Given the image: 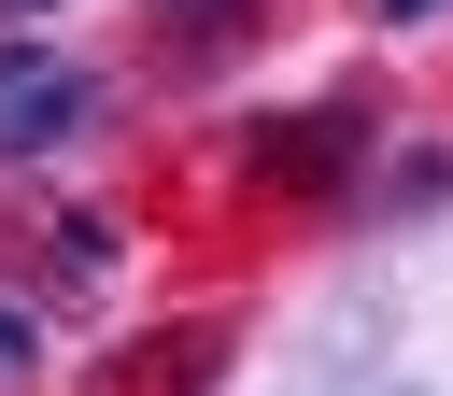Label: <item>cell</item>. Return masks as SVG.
I'll return each mask as SVG.
<instances>
[{
  "label": "cell",
  "mask_w": 453,
  "mask_h": 396,
  "mask_svg": "<svg viewBox=\"0 0 453 396\" xmlns=\"http://www.w3.org/2000/svg\"><path fill=\"white\" fill-rule=\"evenodd\" d=\"M241 156H255V184H297V198H326L354 156H368V99H311V113H255L241 127Z\"/></svg>",
  "instance_id": "obj_1"
},
{
  "label": "cell",
  "mask_w": 453,
  "mask_h": 396,
  "mask_svg": "<svg viewBox=\"0 0 453 396\" xmlns=\"http://www.w3.org/2000/svg\"><path fill=\"white\" fill-rule=\"evenodd\" d=\"M71 127H99V85L42 42H0V156H57Z\"/></svg>",
  "instance_id": "obj_2"
},
{
  "label": "cell",
  "mask_w": 453,
  "mask_h": 396,
  "mask_svg": "<svg viewBox=\"0 0 453 396\" xmlns=\"http://www.w3.org/2000/svg\"><path fill=\"white\" fill-rule=\"evenodd\" d=\"M226 368V311H184V325H156V339H127L113 368H99V396H198Z\"/></svg>",
  "instance_id": "obj_3"
},
{
  "label": "cell",
  "mask_w": 453,
  "mask_h": 396,
  "mask_svg": "<svg viewBox=\"0 0 453 396\" xmlns=\"http://www.w3.org/2000/svg\"><path fill=\"white\" fill-rule=\"evenodd\" d=\"M42 255H57V283H71V297H85V283H99V269H113V226H99V212H71V226H57V240H42Z\"/></svg>",
  "instance_id": "obj_4"
},
{
  "label": "cell",
  "mask_w": 453,
  "mask_h": 396,
  "mask_svg": "<svg viewBox=\"0 0 453 396\" xmlns=\"http://www.w3.org/2000/svg\"><path fill=\"white\" fill-rule=\"evenodd\" d=\"M42 382V339H28V311H0V396H28Z\"/></svg>",
  "instance_id": "obj_5"
},
{
  "label": "cell",
  "mask_w": 453,
  "mask_h": 396,
  "mask_svg": "<svg viewBox=\"0 0 453 396\" xmlns=\"http://www.w3.org/2000/svg\"><path fill=\"white\" fill-rule=\"evenodd\" d=\"M425 14H439V0H382V28H425Z\"/></svg>",
  "instance_id": "obj_6"
},
{
  "label": "cell",
  "mask_w": 453,
  "mask_h": 396,
  "mask_svg": "<svg viewBox=\"0 0 453 396\" xmlns=\"http://www.w3.org/2000/svg\"><path fill=\"white\" fill-rule=\"evenodd\" d=\"M0 14H57V0H0Z\"/></svg>",
  "instance_id": "obj_7"
}]
</instances>
